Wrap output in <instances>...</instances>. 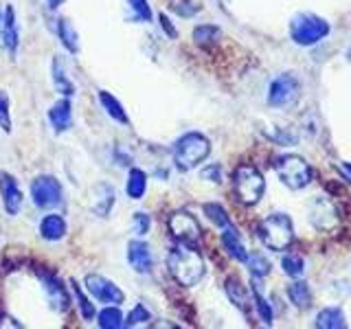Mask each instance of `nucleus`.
I'll return each instance as SVG.
<instances>
[{"instance_id":"5","label":"nucleus","mask_w":351,"mask_h":329,"mask_svg":"<svg viewBox=\"0 0 351 329\" xmlns=\"http://www.w3.org/2000/svg\"><path fill=\"white\" fill-rule=\"evenodd\" d=\"M233 191L241 204L252 206L266 193V180H263V175L257 167H252V164H239L233 173Z\"/></svg>"},{"instance_id":"40","label":"nucleus","mask_w":351,"mask_h":329,"mask_svg":"<svg viewBox=\"0 0 351 329\" xmlns=\"http://www.w3.org/2000/svg\"><path fill=\"white\" fill-rule=\"evenodd\" d=\"M338 169H340V173L345 175V180H347V182H351V162H343Z\"/></svg>"},{"instance_id":"21","label":"nucleus","mask_w":351,"mask_h":329,"mask_svg":"<svg viewBox=\"0 0 351 329\" xmlns=\"http://www.w3.org/2000/svg\"><path fill=\"white\" fill-rule=\"evenodd\" d=\"M51 73H53V86H55V90H58L62 97H69L71 99L75 95V84L71 82L69 73H66V66H64L60 55H55V58H53Z\"/></svg>"},{"instance_id":"25","label":"nucleus","mask_w":351,"mask_h":329,"mask_svg":"<svg viewBox=\"0 0 351 329\" xmlns=\"http://www.w3.org/2000/svg\"><path fill=\"white\" fill-rule=\"evenodd\" d=\"M147 191V173L138 169V167H132L128 173V182H125V193L130 200H141L143 195Z\"/></svg>"},{"instance_id":"4","label":"nucleus","mask_w":351,"mask_h":329,"mask_svg":"<svg viewBox=\"0 0 351 329\" xmlns=\"http://www.w3.org/2000/svg\"><path fill=\"white\" fill-rule=\"evenodd\" d=\"M272 167L281 178V182L292 191L305 189L314 178V169L305 162V158L296 156V154H283V156L274 158Z\"/></svg>"},{"instance_id":"30","label":"nucleus","mask_w":351,"mask_h":329,"mask_svg":"<svg viewBox=\"0 0 351 329\" xmlns=\"http://www.w3.org/2000/svg\"><path fill=\"white\" fill-rule=\"evenodd\" d=\"M281 268L288 277L301 279L305 272V259L299 255V252H288V255H283V259H281Z\"/></svg>"},{"instance_id":"9","label":"nucleus","mask_w":351,"mask_h":329,"mask_svg":"<svg viewBox=\"0 0 351 329\" xmlns=\"http://www.w3.org/2000/svg\"><path fill=\"white\" fill-rule=\"evenodd\" d=\"M84 285L88 294L93 296L95 301L104 303V305H121L125 303V292L119 288L117 283H112L110 279L101 277V274H86L84 277Z\"/></svg>"},{"instance_id":"16","label":"nucleus","mask_w":351,"mask_h":329,"mask_svg":"<svg viewBox=\"0 0 351 329\" xmlns=\"http://www.w3.org/2000/svg\"><path fill=\"white\" fill-rule=\"evenodd\" d=\"M114 202H117V191L108 182H99L93 189L90 208L97 217H108L110 213H112Z\"/></svg>"},{"instance_id":"33","label":"nucleus","mask_w":351,"mask_h":329,"mask_svg":"<svg viewBox=\"0 0 351 329\" xmlns=\"http://www.w3.org/2000/svg\"><path fill=\"white\" fill-rule=\"evenodd\" d=\"M128 9L132 11V18L138 22H152L154 11L147 0H128Z\"/></svg>"},{"instance_id":"14","label":"nucleus","mask_w":351,"mask_h":329,"mask_svg":"<svg viewBox=\"0 0 351 329\" xmlns=\"http://www.w3.org/2000/svg\"><path fill=\"white\" fill-rule=\"evenodd\" d=\"M0 36H3V47L9 55H16L18 44H20V29H18V18L16 9L7 5L3 11V20H0Z\"/></svg>"},{"instance_id":"37","label":"nucleus","mask_w":351,"mask_h":329,"mask_svg":"<svg viewBox=\"0 0 351 329\" xmlns=\"http://www.w3.org/2000/svg\"><path fill=\"white\" fill-rule=\"evenodd\" d=\"M132 228H134V233L138 237H145L152 228V217L145 211H136L134 215H132Z\"/></svg>"},{"instance_id":"19","label":"nucleus","mask_w":351,"mask_h":329,"mask_svg":"<svg viewBox=\"0 0 351 329\" xmlns=\"http://www.w3.org/2000/svg\"><path fill=\"white\" fill-rule=\"evenodd\" d=\"M69 233V224L60 213H49L40 219V235L47 241H60Z\"/></svg>"},{"instance_id":"17","label":"nucleus","mask_w":351,"mask_h":329,"mask_svg":"<svg viewBox=\"0 0 351 329\" xmlns=\"http://www.w3.org/2000/svg\"><path fill=\"white\" fill-rule=\"evenodd\" d=\"M310 222L316 228H334L338 222V208L332 200H314L310 204Z\"/></svg>"},{"instance_id":"43","label":"nucleus","mask_w":351,"mask_h":329,"mask_svg":"<svg viewBox=\"0 0 351 329\" xmlns=\"http://www.w3.org/2000/svg\"><path fill=\"white\" fill-rule=\"evenodd\" d=\"M0 20H3V14H0Z\"/></svg>"},{"instance_id":"24","label":"nucleus","mask_w":351,"mask_h":329,"mask_svg":"<svg viewBox=\"0 0 351 329\" xmlns=\"http://www.w3.org/2000/svg\"><path fill=\"white\" fill-rule=\"evenodd\" d=\"M58 36H60L62 47L71 55L80 53V36H77V29L73 27V22L69 18H60L58 20Z\"/></svg>"},{"instance_id":"15","label":"nucleus","mask_w":351,"mask_h":329,"mask_svg":"<svg viewBox=\"0 0 351 329\" xmlns=\"http://www.w3.org/2000/svg\"><path fill=\"white\" fill-rule=\"evenodd\" d=\"M49 123L55 134H64L73 127V106L69 97L58 99L49 110Z\"/></svg>"},{"instance_id":"39","label":"nucleus","mask_w":351,"mask_h":329,"mask_svg":"<svg viewBox=\"0 0 351 329\" xmlns=\"http://www.w3.org/2000/svg\"><path fill=\"white\" fill-rule=\"evenodd\" d=\"M158 20H160V27H162V31H165V36H169L171 40L178 38V31H176V27L171 25V20L167 18V14H160Z\"/></svg>"},{"instance_id":"8","label":"nucleus","mask_w":351,"mask_h":329,"mask_svg":"<svg viewBox=\"0 0 351 329\" xmlns=\"http://www.w3.org/2000/svg\"><path fill=\"white\" fill-rule=\"evenodd\" d=\"M167 226H169V233L171 237L178 241V244H184V246H193L197 248L202 241V228H200V222L186 211H176L169 215L167 219Z\"/></svg>"},{"instance_id":"1","label":"nucleus","mask_w":351,"mask_h":329,"mask_svg":"<svg viewBox=\"0 0 351 329\" xmlns=\"http://www.w3.org/2000/svg\"><path fill=\"white\" fill-rule=\"evenodd\" d=\"M167 270L171 277L178 281L184 288H193L204 279V259L193 246H184L176 241V246L169 248L167 252Z\"/></svg>"},{"instance_id":"18","label":"nucleus","mask_w":351,"mask_h":329,"mask_svg":"<svg viewBox=\"0 0 351 329\" xmlns=\"http://www.w3.org/2000/svg\"><path fill=\"white\" fill-rule=\"evenodd\" d=\"M222 246H224L228 257H233L239 263H246L248 250H246L244 241H241V235L237 233V228L233 224H228V226L222 228Z\"/></svg>"},{"instance_id":"13","label":"nucleus","mask_w":351,"mask_h":329,"mask_svg":"<svg viewBox=\"0 0 351 329\" xmlns=\"http://www.w3.org/2000/svg\"><path fill=\"white\" fill-rule=\"evenodd\" d=\"M128 263L132 266V270L138 274H149L152 266H154V255L147 241L143 239H132L128 244Z\"/></svg>"},{"instance_id":"35","label":"nucleus","mask_w":351,"mask_h":329,"mask_svg":"<svg viewBox=\"0 0 351 329\" xmlns=\"http://www.w3.org/2000/svg\"><path fill=\"white\" fill-rule=\"evenodd\" d=\"M141 325H152V314L145 310V305H134V310H132L128 316H125V327H141Z\"/></svg>"},{"instance_id":"2","label":"nucleus","mask_w":351,"mask_h":329,"mask_svg":"<svg viewBox=\"0 0 351 329\" xmlns=\"http://www.w3.org/2000/svg\"><path fill=\"white\" fill-rule=\"evenodd\" d=\"M211 154V141H208L200 132H186L171 147L173 164L180 171H191L197 164L204 162Z\"/></svg>"},{"instance_id":"10","label":"nucleus","mask_w":351,"mask_h":329,"mask_svg":"<svg viewBox=\"0 0 351 329\" xmlns=\"http://www.w3.org/2000/svg\"><path fill=\"white\" fill-rule=\"evenodd\" d=\"M299 80L290 73H283L274 77L268 88V106L272 108H285L290 106L296 97H299Z\"/></svg>"},{"instance_id":"3","label":"nucleus","mask_w":351,"mask_h":329,"mask_svg":"<svg viewBox=\"0 0 351 329\" xmlns=\"http://www.w3.org/2000/svg\"><path fill=\"white\" fill-rule=\"evenodd\" d=\"M257 237L268 250H274V252L288 250L294 241V224L290 215L272 213L266 219H261L257 226Z\"/></svg>"},{"instance_id":"22","label":"nucleus","mask_w":351,"mask_h":329,"mask_svg":"<svg viewBox=\"0 0 351 329\" xmlns=\"http://www.w3.org/2000/svg\"><path fill=\"white\" fill-rule=\"evenodd\" d=\"M224 290H226V296L230 299L235 307H239L241 312H248L250 307V294L246 290V285L241 283L237 277H228L226 283H224Z\"/></svg>"},{"instance_id":"11","label":"nucleus","mask_w":351,"mask_h":329,"mask_svg":"<svg viewBox=\"0 0 351 329\" xmlns=\"http://www.w3.org/2000/svg\"><path fill=\"white\" fill-rule=\"evenodd\" d=\"M0 195H3V204L7 215H18L22 202H25V195H22V189L18 180L11 173L0 171Z\"/></svg>"},{"instance_id":"29","label":"nucleus","mask_w":351,"mask_h":329,"mask_svg":"<svg viewBox=\"0 0 351 329\" xmlns=\"http://www.w3.org/2000/svg\"><path fill=\"white\" fill-rule=\"evenodd\" d=\"M252 299H255V307L259 316L263 318V323L272 325V307L266 301V296L261 294V285H259V277H252Z\"/></svg>"},{"instance_id":"26","label":"nucleus","mask_w":351,"mask_h":329,"mask_svg":"<svg viewBox=\"0 0 351 329\" xmlns=\"http://www.w3.org/2000/svg\"><path fill=\"white\" fill-rule=\"evenodd\" d=\"M97 325L101 329H121L125 327V316L119 310V305H106L97 316Z\"/></svg>"},{"instance_id":"12","label":"nucleus","mask_w":351,"mask_h":329,"mask_svg":"<svg viewBox=\"0 0 351 329\" xmlns=\"http://www.w3.org/2000/svg\"><path fill=\"white\" fill-rule=\"evenodd\" d=\"M44 292H47V301H49L53 312H58V314L69 312L71 292L66 290L64 281H60L58 277H53V274H47V277H44Z\"/></svg>"},{"instance_id":"31","label":"nucleus","mask_w":351,"mask_h":329,"mask_svg":"<svg viewBox=\"0 0 351 329\" xmlns=\"http://www.w3.org/2000/svg\"><path fill=\"white\" fill-rule=\"evenodd\" d=\"M71 288H73V296H75V301H77V307H80V312H82V318H86V321H93V318L97 316V310H95V305L90 303V299L82 292V285L77 283L75 279H71Z\"/></svg>"},{"instance_id":"23","label":"nucleus","mask_w":351,"mask_h":329,"mask_svg":"<svg viewBox=\"0 0 351 329\" xmlns=\"http://www.w3.org/2000/svg\"><path fill=\"white\" fill-rule=\"evenodd\" d=\"M314 327L318 329H345L347 327V318L340 307H325L316 314Z\"/></svg>"},{"instance_id":"42","label":"nucleus","mask_w":351,"mask_h":329,"mask_svg":"<svg viewBox=\"0 0 351 329\" xmlns=\"http://www.w3.org/2000/svg\"><path fill=\"white\" fill-rule=\"evenodd\" d=\"M347 58H349V62H351V47L347 49Z\"/></svg>"},{"instance_id":"32","label":"nucleus","mask_w":351,"mask_h":329,"mask_svg":"<svg viewBox=\"0 0 351 329\" xmlns=\"http://www.w3.org/2000/svg\"><path fill=\"white\" fill-rule=\"evenodd\" d=\"M202 211H204V215H206L208 219H211V222H213L215 226H219V228H224V226L230 224V217H228L226 208H224L222 204H217V202H206V204L202 206Z\"/></svg>"},{"instance_id":"27","label":"nucleus","mask_w":351,"mask_h":329,"mask_svg":"<svg viewBox=\"0 0 351 329\" xmlns=\"http://www.w3.org/2000/svg\"><path fill=\"white\" fill-rule=\"evenodd\" d=\"M288 296H290V301L299 307V310H307V307L312 305V290H310V285H307L305 281H301V279H296L294 283H290Z\"/></svg>"},{"instance_id":"34","label":"nucleus","mask_w":351,"mask_h":329,"mask_svg":"<svg viewBox=\"0 0 351 329\" xmlns=\"http://www.w3.org/2000/svg\"><path fill=\"white\" fill-rule=\"evenodd\" d=\"M246 266L250 268L252 277H259V279L266 277V274L270 272V261L263 257V255H259V252H255V255H248Z\"/></svg>"},{"instance_id":"38","label":"nucleus","mask_w":351,"mask_h":329,"mask_svg":"<svg viewBox=\"0 0 351 329\" xmlns=\"http://www.w3.org/2000/svg\"><path fill=\"white\" fill-rule=\"evenodd\" d=\"M200 178H202V180H208V182H213V184H222V182H224L222 164H217V162L206 164V167L200 171Z\"/></svg>"},{"instance_id":"36","label":"nucleus","mask_w":351,"mask_h":329,"mask_svg":"<svg viewBox=\"0 0 351 329\" xmlns=\"http://www.w3.org/2000/svg\"><path fill=\"white\" fill-rule=\"evenodd\" d=\"M0 127L3 132H11L14 123H11V101H9V95L5 90H0Z\"/></svg>"},{"instance_id":"7","label":"nucleus","mask_w":351,"mask_h":329,"mask_svg":"<svg viewBox=\"0 0 351 329\" xmlns=\"http://www.w3.org/2000/svg\"><path fill=\"white\" fill-rule=\"evenodd\" d=\"M31 200L38 208L47 211V208H58L64 202V189L62 182L55 175L42 173L31 182Z\"/></svg>"},{"instance_id":"6","label":"nucleus","mask_w":351,"mask_h":329,"mask_svg":"<svg viewBox=\"0 0 351 329\" xmlns=\"http://www.w3.org/2000/svg\"><path fill=\"white\" fill-rule=\"evenodd\" d=\"M329 36V22L316 14H296L290 22V38L299 47H312Z\"/></svg>"},{"instance_id":"41","label":"nucleus","mask_w":351,"mask_h":329,"mask_svg":"<svg viewBox=\"0 0 351 329\" xmlns=\"http://www.w3.org/2000/svg\"><path fill=\"white\" fill-rule=\"evenodd\" d=\"M47 3H49L51 9H58V7L62 5V0H47Z\"/></svg>"},{"instance_id":"20","label":"nucleus","mask_w":351,"mask_h":329,"mask_svg":"<svg viewBox=\"0 0 351 329\" xmlns=\"http://www.w3.org/2000/svg\"><path fill=\"white\" fill-rule=\"evenodd\" d=\"M97 99H99V106L106 110V114L110 119L117 121V123H121V125H130V117L125 112V108H123V103H121L114 95H110L108 90H99Z\"/></svg>"},{"instance_id":"28","label":"nucleus","mask_w":351,"mask_h":329,"mask_svg":"<svg viewBox=\"0 0 351 329\" xmlns=\"http://www.w3.org/2000/svg\"><path fill=\"white\" fill-rule=\"evenodd\" d=\"M219 38H222V29L215 27V25H200L193 29V42L197 44V47H211V44H215Z\"/></svg>"}]
</instances>
